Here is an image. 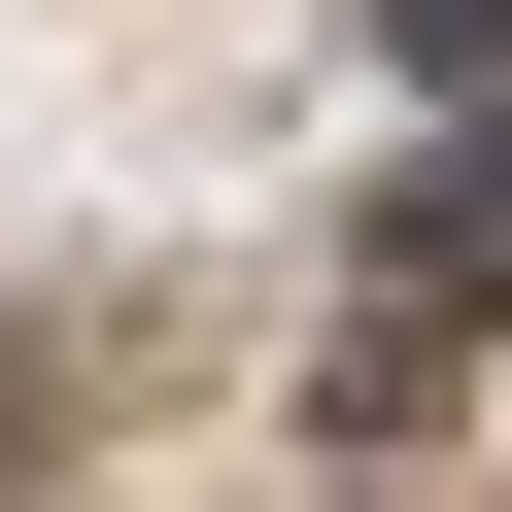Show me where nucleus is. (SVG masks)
Listing matches in <instances>:
<instances>
[{
  "instance_id": "obj_1",
  "label": "nucleus",
  "mask_w": 512,
  "mask_h": 512,
  "mask_svg": "<svg viewBox=\"0 0 512 512\" xmlns=\"http://www.w3.org/2000/svg\"><path fill=\"white\" fill-rule=\"evenodd\" d=\"M444 342H512V103L410 171V239H376V308H342V410H410Z\"/></svg>"
},
{
  "instance_id": "obj_2",
  "label": "nucleus",
  "mask_w": 512,
  "mask_h": 512,
  "mask_svg": "<svg viewBox=\"0 0 512 512\" xmlns=\"http://www.w3.org/2000/svg\"><path fill=\"white\" fill-rule=\"evenodd\" d=\"M376 69L410 103H512V0H376Z\"/></svg>"
}]
</instances>
